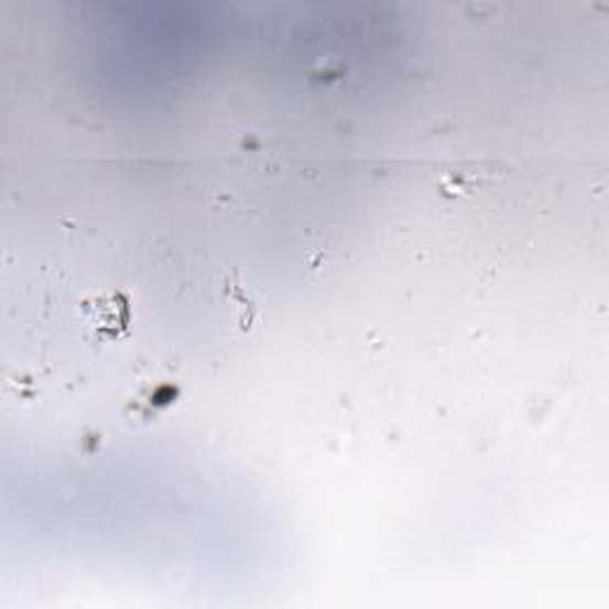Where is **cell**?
<instances>
[{"instance_id":"7a4b0ae2","label":"cell","mask_w":609,"mask_h":609,"mask_svg":"<svg viewBox=\"0 0 609 609\" xmlns=\"http://www.w3.org/2000/svg\"><path fill=\"white\" fill-rule=\"evenodd\" d=\"M225 298L229 303V309H231V317L233 322L239 324L241 331H250L252 326H255L260 312H258V305L252 303L250 295L243 291V286L239 284V279L236 276H229L227 279V286H225Z\"/></svg>"},{"instance_id":"6da1fadb","label":"cell","mask_w":609,"mask_h":609,"mask_svg":"<svg viewBox=\"0 0 609 609\" xmlns=\"http://www.w3.org/2000/svg\"><path fill=\"white\" fill-rule=\"evenodd\" d=\"M81 312L100 340H117L129 331L131 303L122 291H102L91 295L81 303Z\"/></svg>"}]
</instances>
